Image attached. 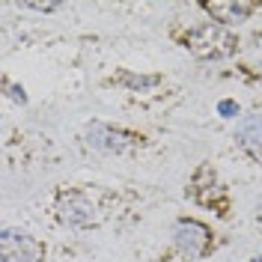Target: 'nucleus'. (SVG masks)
Listing matches in <instances>:
<instances>
[{
    "mask_svg": "<svg viewBox=\"0 0 262 262\" xmlns=\"http://www.w3.org/2000/svg\"><path fill=\"white\" fill-rule=\"evenodd\" d=\"M235 137H238V143L245 149H253V152H259L262 149V116H245L242 122H238V131H235Z\"/></svg>",
    "mask_w": 262,
    "mask_h": 262,
    "instance_id": "obj_7",
    "label": "nucleus"
},
{
    "mask_svg": "<svg viewBox=\"0 0 262 262\" xmlns=\"http://www.w3.org/2000/svg\"><path fill=\"white\" fill-rule=\"evenodd\" d=\"M0 250H3V262H39L42 256V245L21 229H6L0 238Z\"/></svg>",
    "mask_w": 262,
    "mask_h": 262,
    "instance_id": "obj_3",
    "label": "nucleus"
},
{
    "mask_svg": "<svg viewBox=\"0 0 262 262\" xmlns=\"http://www.w3.org/2000/svg\"><path fill=\"white\" fill-rule=\"evenodd\" d=\"M206 9L217 21H224V24H238V21H245L253 12V3H224V0H214V3H206Z\"/></svg>",
    "mask_w": 262,
    "mask_h": 262,
    "instance_id": "obj_6",
    "label": "nucleus"
},
{
    "mask_svg": "<svg viewBox=\"0 0 262 262\" xmlns=\"http://www.w3.org/2000/svg\"><path fill=\"white\" fill-rule=\"evenodd\" d=\"M122 81L140 90V86H155V83H158V78H137V75H122Z\"/></svg>",
    "mask_w": 262,
    "mask_h": 262,
    "instance_id": "obj_8",
    "label": "nucleus"
},
{
    "mask_svg": "<svg viewBox=\"0 0 262 262\" xmlns=\"http://www.w3.org/2000/svg\"><path fill=\"white\" fill-rule=\"evenodd\" d=\"M176 242H179V247L188 256H200L206 250V245H209V229L194 224V221H182L176 227Z\"/></svg>",
    "mask_w": 262,
    "mask_h": 262,
    "instance_id": "obj_4",
    "label": "nucleus"
},
{
    "mask_svg": "<svg viewBox=\"0 0 262 262\" xmlns=\"http://www.w3.org/2000/svg\"><path fill=\"white\" fill-rule=\"evenodd\" d=\"M217 111H221L224 116H235V114H238V104H235V101H221V104H217Z\"/></svg>",
    "mask_w": 262,
    "mask_h": 262,
    "instance_id": "obj_9",
    "label": "nucleus"
},
{
    "mask_svg": "<svg viewBox=\"0 0 262 262\" xmlns=\"http://www.w3.org/2000/svg\"><path fill=\"white\" fill-rule=\"evenodd\" d=\"M60 221L69 227H93L96 224V203L81 191H66L57 200Z\"/></svg>",
    "mask_w": 262,
    "mask_h": 262,
    "instance_id": "obj_2",
    "label": "nucleus"
},
{
    "mask_svg": "<svg viewBox=\"0 0 262 262\" xmlns=\"http://www.w3.org/2000/svg\"><path fill=\"white\" fill-rule=\"evenodd\" d=\"M90 146L104 149V152H122L128 143H125V134H122V131L96 122V125L90 128Z\"/></svg>",
    "mask_w": 262,
    "mask_h": 262,
    "instance_id": "obj_5",
    "label": "nucleus"
},
{
    "mask_svg": "<svg viewBox=\"0 0 262 262\" xmlns=\"http://www.w3.org/2000/svg\"><path fill=\"white\" fill-rule=\"evenodd\" d=\"M185 45L194 51L196 57H227L229 51L235 48V39L229 36L224 27H217V24H200L194 30L188 33V39H185Z\"/></svg>",
    "mask_w": 262,
    "mask_h": 262,
    "instance_id": "obj_1",
    "label": "nucleus"
},
{
    "mask_svg": "<svg viewBox=\"0 0 262 262\" xmlns=\"http://www.w3.org/2000/svg\"><path fill=\"white\" fill-rule=\"evenodd\" d=\"M253 262H262V256H259V259H253Z\"/></svg>",
    "mask_w": 262,
    "mask_h": 262,
    "instance_id": "obj_11",
    "label": "nucleus"
},
{
    "mask_svg": "<svg viewBox=\"0 0 262 262\" xmlns=\"http://www.w3.org/2000/svg\"><path fill=\"white\" fill-rule=\"evenodd\" d=\"M12 98H15V101H24V93H21V90H15V86H12Z\"/></svg>",
    "mask_w": 262,
    "mask_h": 262,
    "instance_id": "obj_10",
    "label": "nucleus"
}]
</instances>
